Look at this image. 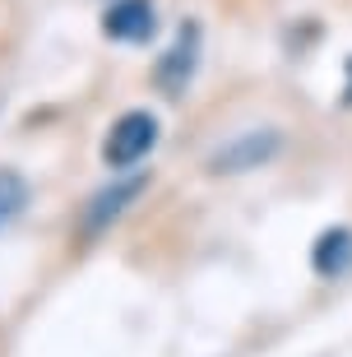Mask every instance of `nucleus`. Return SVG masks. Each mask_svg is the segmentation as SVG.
Wrapping results in <instances>:
<instances>
[{
	"label": "nucleus",
	"mask_w": 352,
	"mask_h": 357,
	"mask_svg": "<svg viewBox=\"0 0 352 357\" xmlns=\"http://www.w3.org/2000/svg\"><path fill=\"white\" fill-rule=\"evenodd\" d=\"M144 190H148V176H144V172L139 176H125V181H112L107 190H98V195L89 199V209H84V232H89V237H98L102 227H112L121 213L130 209Z\"/></svg>",
	"instance_id": "4"
},
{
	"label": "nucleus",
	"mask_w": 352,
	"mask_h": 357,
	"mask_svg": "<svg viewBox=\"0 0 352 357\" xmlns=\"http://www.w3.org/2000/svg\"><path fill=\"white\" fill-rule=\"evenodd\" d=\"M195 66H199V24H185L181 33H176V42L158 56V66H153L158 89L167 93V98L185 93V84L195 79Z\"/></svg>",
	"instance_id": "3"
},
{
	"label": "nucleus",
	"mask_w": 352,
	"mask_h": 357,
	"mask_svg": "<svg viewBox=\"0 0 352 357\" xmlns=\"http://www.w3.org/2000/svg\"><path fill=\"white\" fill-rule=\"evenodd\" d=\"M311 269L320 278H343L352 269V227H325L311 246Z\"/></svg>",
	"instance_id": "6"
},
{
	"label": "nucleus",
	"mask_w": 352,
	"mask_h": 357,
	"mask_svg": "<svg viewBox=\"0 0 352 357\" xmlns=\"http://www.w3.org/2000/svg\"><path fill=\"white\" fill-rule=\"evenodd\" d=\"M28 209V181L14 167H0V227H10Z\"/></svg>",
	"instance_id": "7"
},
{
	"label": "nucleus",
	"mask_w": 352,
	"mask_h": 357,
	"mask_svg": "<svg viewBox=\"0 0 352 357\" xmlns=\"http://www.w3.org/2000/svg\"><path fill=\"white\" fill-rule=\"evenodd\" d=\"M153 0H116L102 14V33L112 42H144L153 33Z\"/></svg>",
	"instance_id": "5"
},
{
	"label": "nucleus",
	"mask_w": 352,
	"mask_h": 357,
	"mask_svg": "<svg viewBox=\"0 0 352 357\" xmlns=\"http://www.w3.org/2000/svg\"><path fill=\"white\" fill-rule=\"evenodd\" d=\"M278 149H283V135H278L274 126H255V130H241V135H232L227 144H218L204 167H209L213 176H241V172H255L264 162H274Z\"/></svg>",
	"instance_id": "2"
},
{
	"label": "nucleus",
	"mask_w": 352,
	"mask_h": 357,
	"mask_svg": "<svg viewBox=\"0 0 352 357\" xmlns=\"http://www.w3.org/2000/svg\"><path fill=\"white\" fill-rule=\"evenodd\" d=\"M158 149V116L153 112H121L112 121V130L102 139V162L112 172H130L135 162H144Z\"/></svg>",
	"instance_id": "1"
}]
</instances>
